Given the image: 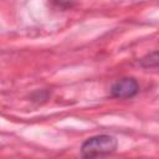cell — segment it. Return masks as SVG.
<instances>
[{
  "label": "cell",
  "mask_w": 159,
  "mask_h": 159,
  "mask_svg": "<svg viewBox=\"0 0 159 159\" xmlns=\"http://www.w3.org/2000/svg\"><path fill=\"white\" fill-rule=\"evenodd\" d=\"M117 148V139L112 135L101 134L92 138H88L81 147L82 157L84 158H96L111 154Z\"/></svg>",
  "instance_id": "1"
},
{
  "label": "cell",
  "mask_w": 159,
  "mask_h": 159,
  "mask_svg": "<svg viewBox=\"0 0 159 159\" xmlns=\"http://www.w3.org/2000/svg\"><path fill=\"white\" fill-rule=\"evenodd\" d=\"M139 86L134 78L125 77L118 80L111 87V94L116 98H130L138 93Z\"/></svg>",
  "instance_id": "2"
},
{
  "label": "cell",
  "mask_w": 159,
  "mask_h": 159,
  "mask_svg": "<svg viewBox=\"0 0 159 159\" xmlns=\"http://www.w3.org/2000/svg\"><path fill=\"white\" fill-rule=\"evenodd\" d=\"M140 62H142V66H144V67H149V68L150 67H157L158 66V53H157V51H154L153 53L142 58Z\"/></svg>",
  "instance_id": "3"
}]
</instances>
